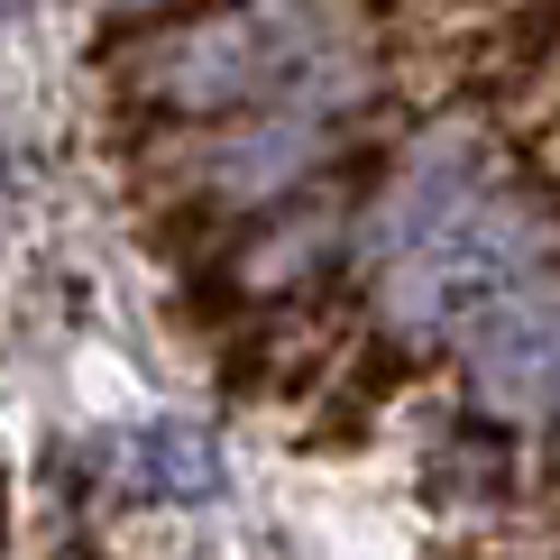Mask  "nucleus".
Returning <instances> with one entry per match:
<instances>
[{
  "label": "nucleus",
  "instance_id": "6",
  "mask_svg": "<svg viewBox=\"0 0 560 560\" xmlns=\"http://www.w3.org/2000/svg\"><path fill=\"white\" fill-rule=\"evenodd\" d=\"M322 156H331V129H322L313 110L294 102L285 120H267V129H248V138H230L212 175L230 184V194H285V184H303V175L322 166Z\"/></svg>",
  "mask_w": 560,
  "mask_h": 560
},
{
  "label": "nucleus",
  "instance_id": "1",
  "mask_svg": "<svg viewBox=\"0 0 560 560\" xmlns=\"http://www.w3.org/2000/svg\"><path fill=\"white\" fill-rule=\"evenodd\" d=\"M340 65V19L322 0H240L221 19L138 46L129 102L175 110V120H212V110H276L303 102Z\"/></svg>",
  "mask_w": 560,
  "mask_h": 560
},
{
  "label": "nucleus",
  "instance_id": "7",
  "mask_svg": "<svg viewBox=\"0 0 560 560\" xmlns=\"http://www.w3.org/2000/svg\"><path fill=\"white\" fill-rule=\"evenodd\" d=\"M432 487L459 505H505V487H515V432H487V423L451 432L432 459Z\"/></svg>",
  "mask_w": 560,
  "mask_h": 560
},
{
  "label": "nucleus",
  "instance_id": "3",
  "mask_svg": "<svg viewBox=\"0 0 560 560\" xmlns=\"http://www.w3.org/2000/svg\"><path fill=\"white\" fill-rule=\"evenodd\" d=\"M459 331H469V395L497 423H533L551 405V267L487 294Z\"/></svg>",
  "mask_w": 560,
  "mask_h": 560
},
{
  "label": "nucleus",
  "instance_id": "2",
  "mask_svg": "<svg viewBox=\"0 0 560 560\" xmlns=\"http://www.w3.org/2000/svg\"><path fill=\"white\" fill-rule=\"evenodd\" d=\"M551 267V230H542V194H497L487 184L478 202H459L441 230H423L413 248L386 258V322L413 340L459 331L487 294H505L515 276Z\"/></svg>",
  "mask_w": 560,
  "mask_h": 560
},
{
  "label": "nucleus",
  "instance_id": "5",
  "mask_svg": "<svg viewBox=\"0 0 560 560\" xmlns=\"http://www.w3.org/2000/svg\"><path fill=\"white\" fill-rule=\"evenodd\" d=\"M129 487L148 505H221V487H230L221 432L194 423V413H156V423H138L129 432Z\"/></svg>",
  "mask_w": 560,
  "mask_h": 560
},
{
  "label": "nucleus",
  "instance_id": "10",
  "mask_svg": "<svg viewBox=\"0 0 560 560\" xmlns=\"http://www.w3.org/2000/svg\"><path fill=\"white\" fill-rule=\"evenodd\" d=\"M0 542H10V515H0Z\"/></svg>",
  "mask_w": 560,
  "mask_h": 560
},
{
  "label": "nucleus",
  "instance_id": "4",
  "mask_svg": "<svg viewBox=\"0 0 560 560\" xmlns=\"http://www.w3.org/2000/svg\"><path fill=\"white\" fill-rule=\"evenodd\" d=\"M478 194H487V148H478V138H459V129L413 138V156L395 166V184L377 194L368 248H377V258H395V248H413L423 230H441L459 202H478Z\"/></svg>",
  "mask_w": 560,
  "mask_h": 560
},
{
  "label": "nucleus",
  "instance_id": "8",
  "mask_svg": "<svg viewBox=\"0 0 560 560\" xmlns=\"http://www.w3.org/2000/svg\"><path fill=\"white\" fill-rule=\"evenodd\" d=\"M19 19H28V0H0V28H19Z\"/></svg>",
  "mask_w": 560,
  "mask_h": 560
},
{
  "label": "nucleus",
  "instance_id": "9",
  "mask_svg": "<svg viewBox=\"0 0 560 560\" xmlns=\"http://www.w3.org/2000/svg\"><path fill=\"white\" fill-rule=\"evenodd\" d=\"M129 10H184V0H129Z\"/></svg>",
  "mask_w": 560,
  "mask_h": 560
}]
</instances>
